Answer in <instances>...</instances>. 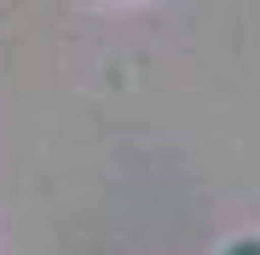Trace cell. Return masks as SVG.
Returning a JSON list of instances; mask_svg holds the SVG:
<instances>
[{
	"label": "cell",
	"mask_w": 260,
	"mask_h": 255,
	"mask_svg": "<svg viewBox=\"0 0 260 255\" xmlns=\"http://www.w3.org/2000/svg\"><path fill=\"white\" fill-rule=\"evenodd\" d=\"M225 255H260V238H237V244L225 249Z\"/></svg>",
	"instance_id": "6da1fadb"
}]
</instances>
